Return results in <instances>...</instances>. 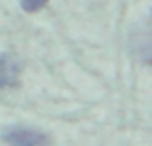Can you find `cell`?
Segmentation results:
<instances>
[{"instance_id": "cell-1", "label": "cell", "mask_w": 152, "mask_h": 146, "mask_svg": "<svg viewBox=\"0 0 152 146\" xmlns=\"http://www.w3.org/2000/svg\"><path fill=\"white\" fill-rule=\"evenodd\" d=\"M2 138L9 146H52L50 136L34 127H21V125L9 127L2 134Z\"/></svg>"}, {"instance_id": "cell-2", "label": "cell", "mask_w": 152, "mask_h": 146, "mask_svg": "<svg viewBox=\"0 0 152 146\" xmlns=\"http://www.w3.org/2000/svg\"><path fill=\"white\" fill-rule=\"evenodd\" d=\"M23 65L17 54L2 52L0 54V90H13L19 86Z\"/></svg>"}, {"instance_id": "cell-3", "label": "cell", "mask_w": 152, "mask_h": 146, "mask_svg": "<svg viewBox=\"0 0 152 146\" xmlns=\"http://www.w3.org/2000/svg\"><path fill=\"white\" fill-rule=\"evenodd\" d=\"M48 2H50V0H21V9H23L25 13H38V11H42Z\"/></svg>"}]
</instances>
